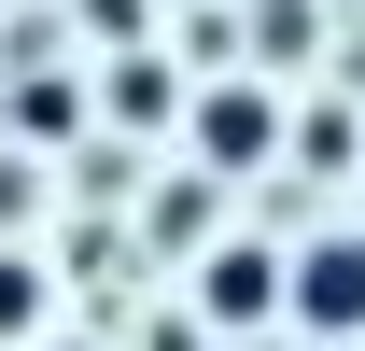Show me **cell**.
<instances>
[{"instance_id":"1","label":"cell","mask_w":365,"mask_h":351,"mask_svg":"<svg viewBox=\"0 0 365 351\" xmlns=\"http://www.w3.org/2000/svg\"><path fill=\"white\" fill-rule=\"evenodd\" d=\"M281 309H295L323 351H351V337H365V239H309V253H281Z\"/></svg>"},{"instance_id":"2","label":"cell","mask_w":365,"mask_h":351,"mask_svg":"<svg viewBox=\"0 0 365 351\" xmlns=\"http://www.w3.org/2000/svg\"><path fill=\"white\" fill-rule=\"evenodd\" d=\"M281 155V98L267 85H211L197 98V169H267Z\"/></svg>"},{"instance_id":"3","label":"cell","mask_w":365,"mask_h":351,"mask_svg":"<svg viewBox=\"0 0 365 351\" xmlns=\"http://www.w3.org/2000/svg\"><path fill=\"white\" fill-rule=\"evenodd\" d=\"M197 309H211L225 337H239V323H267V309H281V253H267V239H225V253L197 267Z\"/></svg>"},{"instance_id":"4","label":"cell","mask_w":365,"mask_h":351,"mask_svg":"<svg viewBox=\"0 0 365 351\" xmlns=\"http://www.w3.org/2000/svg\"><path fill=\"white\" fill-rule=\"evenodd\" d=\"M29 337H43V267L0 253V351H29Z\"/></svg>"},{"instance_id":"5","label":"cell","mask_w":365,"mask_h":351,"mask_svg":"<svg viewBox=\"0 0 365 351\" xmlns=\"http://www.w3.org/2000/svg\"><path fill=\"white\" fill-rule=\"evenodd\" d=\"M295 169H365V113H309L295 127Z\"/></svg>"},{"instance_id":"6","label":"cell","mask_w":365,"mask_h":351,"mask_svg":"<svg viewBox=\"0 0 365 351\" xmlns=\"http://www.w3.org/2000/svg\"><path fill=\"white\" fill-rule=\"evenodd\" d=\"M29 351H85V337H29Z\"/></svg>"},{"instance_id":"7","label":"cell","mask_w":365,"mask_h":351,"mask_svg":"<svg viewBox=\"0 0 365 351\" xmlns=\"http://www.w3.org/2000/svg\"><path fill=\"white\" fill-rule=\"evenodd\" d=\"M351 351H365V337H351Z\"/></svg>"}]
</instances>
